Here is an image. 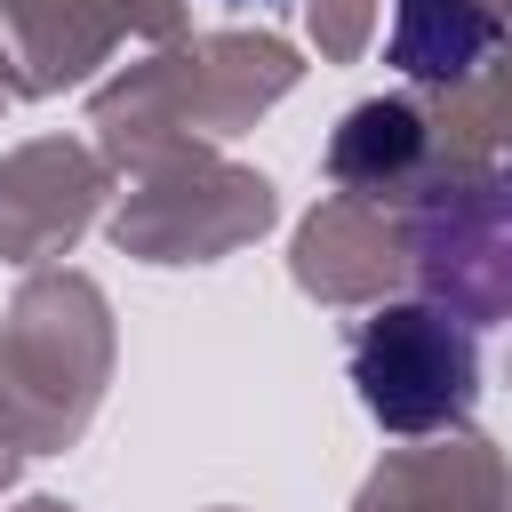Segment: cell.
Masks as SVG:
<instances>
[{"mask_svg": "<svg viewBox=\"0 0 512 512\" xmlns=\"http://www.w3.org/2000/svg\"><path fill=\"white\" fill-rule=\"evenodd\" d=\"M416 272L456 320H504L512 312V168L464 176V184L424 200Z\"/></svg>", "mask_w": 512, "mask_h": 512, "instance_id": "obj_2", "label": "cell"}, {"mask_svg": "<svg viewBox=\"0 0 512 512\" xmlns=\"http://www.w3.org/2000/svg\"><path fill=\"white\" fill-rule=\"evenodd\" d=\"M480 360L456 312L440 304H400L352 336V392L384 432H440L472 408Z\"/></svg>", "mask_w": 512, "mask_h": 512, "instance_id": "obj_1", "label": "cell"}, {"mask_svg": "<svg viewBox=\"0 0 512 512\" xmlns=\"http://www.w3.org/2000/svg\"><path fill=\"white\" fill-rule=\"evenodd\" d=\"M496 40H504V24L488 8H472V0H400L392 64L408 80H464Z\"/></svg>", "mask_w": 512, "mask_h": 512, "instance_id": "obj_3", "label": "cell"}]
</instances>
